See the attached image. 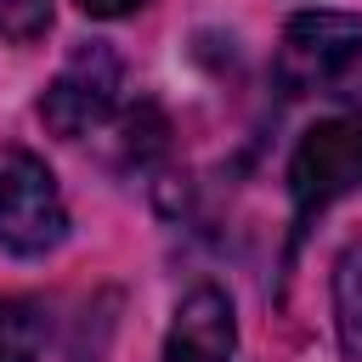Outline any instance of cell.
Segmentation results:
<instances>
[{
  "mask_svg": "<svg viewBox=\"0 0 362 362\" xmlns=\"http://www.w3.org/2000/svg\"><path fill=\"white\" fill-rule=\"evenodd\" d=\"M51 28V0H0V40L34 45Z\"/></svg>",
  "mask_w": 362,
  "mask_h": 362,
  "instance_id": "9c48e42d",
  "label": "cell"
},
{
  "mask_svg": "<svg viewBox=\"0 0 362 362\" xmlns=\"http://www.w3.org/2000/svg\"><path fill=\"white\" fill-rule=\"evenodd\" d=\"M90 17H124V11H136V6H147V0H79Z\"/></svg>",
  "mask_w": 362,
  "mask_h": 362,
  "instance_id": "30bf717a",
  "label": "cell"
},
{
  "mask_svg": "<svg viewBox=\"0 0 362 362\" xmlns=\"http://www.w3.org/2000/svg\"><path fill=\"white\" fill-rule=\"evenodd\" d=\"M277 79L294 96L362 102V17H351V11H294L283 23Z\"/></svg>",
  "mask_w": 362,
  "mask_h": 362,
  "instance_id": "6da1fadb",
  "label": "cell"
},
{
  "mask_svg": "<svg viewBox=\"0 0 362 362\" xmlns=\"http://www.w3.org/2000/svg\"><path fill=\"white\" fill-rule=\"evenodd\" d=\"M334 328H339V351L362 362V238L334 266Z\"/></svg>",
  "mask_w": 362,
  "mask_h": 362,
  "instance_id": "8992f818",
  "label": "cell"
},
{
  "mask_svg": "<svg viewBox=\"0 0 362 362\" xmlns=\"http://www.w3.org/2000/svg\"><path fill=\"white\" fill-rule=\"evenodd\" d=\"M51 334L45 305L34 300H0V362H40Z\"/></svg>",
  "mask_w": 362,
  "mask_h": 362,
  "instance_id": "52a82bcc",
  "label": "cell"
},
{
  "mask_svg": "<svg viewBox=\"0 0 362 362\" xmlns=\"http://www.w3.org/2000/svg\"><path fill=\"white\" fill-rule=\"evenodd\" d=\"M288 192H294V232H305L345 192H362V113L322 119L300 136L288 158Z\"/></svg>",
  "mask_w": 362,
  "mask_h": 362,
  "instance_id": "3957f363",
  "label": "cell"
},
{
  "mask_svg": "<svg viewBox=\"0 0 362 362\" xmlns=\"http://www.w3.org/2000/svg\"><path fill=\"white\" fill-rule=\"evenodd\" d=\"M113 311H119V294H96L74 328V345H68V362H102L107 356V339H113Z\"/></svg>",
  "mask_w": 362,
  "mask_h": 362,
  "instance_id": "ba28073f",
  "label": "cell"
},
{
  "mask_svg": "<svg viewBox=\"0 0 362 362\" xmlns=\"http://www.w3.org/2000/svg\"><path fill=\"white\" fill-rule=\"evenodd\" d=\"M68 238V204L57 175L28 147H0V249L40 260Z\"/></svg>",
  "mask_w": 362,
  "mask_h": 362,
  "instance_id": "7a4b0ae2",
  "label": "cell"
},
{
  "mask_svg": "<svg viewBox=\"0 0 362 362\" xmlns=\"http://www.w3.org/2000/svg\"><path fill=\"white\" fill-rule=\"evenodd\" d=\"M119 90H124V62H119V51L102 45V40H90V45H79V51L62 62V74L45 85L40 119H45L51 136L79 141V136L102 130V124L119 113Z\"/></svg>",
  "mask_w": 362,
  "mask_h": 362,
  "instance_id": "277c9868",
  "label": "cell"
},
{
  "mask_svg": "<svg viewBox=\"0 0 362 362\" xmlns=\"http://www.w3.org/2000/svg\"><path fill=\"white\" fill-rule=\"evenodd\" d=\"M238 345V317H232V300L215 288V283H198L175 317H170V334H164V362H226Z\"/></svg>",
  "mask_w": 362,
  "mask_h": 362,
  "instance_id": "5b68a950",
  "label": "cell"
}]
</instances>
